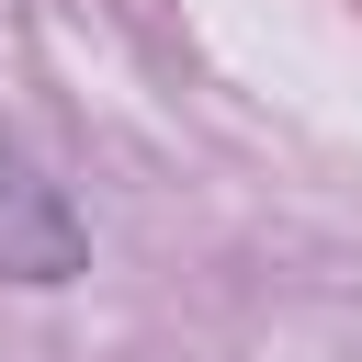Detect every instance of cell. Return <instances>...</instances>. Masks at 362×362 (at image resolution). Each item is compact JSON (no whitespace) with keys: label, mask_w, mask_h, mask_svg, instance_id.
Returning a JSON list of instances; mask_svg holds the SVG:
<instances>
[{"label":"cell","mask_w":362,"mask_h":362,"mask_svg":"<svg viewBox=\"0 0 362 362\" xmlns=\"http://www.w3.org/2000/svg\"><path fill=\"white\" fill-rule=\"evenodd\" d=\"M79 272H90V215H79V192H68L34 147H0V283L57 294V283H79Z\"/></svg>","instance_id":"1"}]
</instances>
